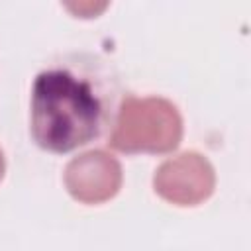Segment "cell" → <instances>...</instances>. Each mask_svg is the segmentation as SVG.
<instances>
[{"mask_svg": "<svg viewBox=\"0 0 251 251\" xmlns=\"http://www.w3.org/2000/svg\"><path fill=\"white\" fill-rule=\"evenodd\" d=\"M108 120L106 98L94 78L71 67L41 71L31 88L29 131L51 153H69L94 141Z\"/></svg>", "mask_w": 251, "mask_h": 251, "instance_id": "cell-1", "label": "cell"}, {"mask_svg": "<svg viewBox=\"0 0 251 251\" xmlns=\"http://www.w3.org/2000/svg\"><path fill=\"white\" fill-rule=\"evenodd\" d=\"M182 116L161 96L122 98L108 145L120 153H171L182 141Z\"/></svg>", "mask_w": 251, "mask_h": 251, "instance_id": "cell-2", "label": "cell"}, {"mask_svg": "<svg viewBox=\"0 0 251 251\" xmlns=\"http://www.w3.org/2000/svg\"><path fill=\"white\" fill-rule=\"evenodd\" d=\"M153 188L171 204L198 206L212 196L216 188V173L204 155L184 151L157 167L153 175Z\"/></svg>", "mask_w": 251, "mask_h": 251, "instance_id": "cell-3", "label": "cell"}, {"mask_svg": "<svg viewBox=\"0 0 251 251\" xmlns=\"http://www.w3.org/2000/svg\"><path fill=\"white\" fill-rule=\"evenodd\" d=\"M65 186L82 204H102L114 198L124 180L120 161L100 149L73 157L65 167Z\"/></svg>", "mask_w": 251, "mask_h": 251, "instance_id": "cell-4", "label": "cell"}, {"mask_svg": "<svg viewBox=\"0 0 251 251\" xmlns=\"http://www.w3.org/2000/svg\"><path fill=\"white\" fill-rule=\"evenodd\" d=\"M67 8L73 10L75 14H80V16H82L84 10H86V12H88L86 18H92V16H96L98 12H102V10L106 8V4H92V2H88V4H69Z\"/></svg>", "mask_w": 251, "mask_h": 251, "instance_id": "cell-5", "label": "cell"}, {"mask_svg": "<svg viewBox=\"0 0 251 251\" xmlns=\"http://www.w3.org/2000/svg\"><path fill=\"white\" fill-rule=\"evenodd\" d=\"M4 173H6V159H4V153L0 149V180L4 178Z\"/></svg>", "mask_w": 251, "mask_h": 251, "instance_id": "cell-6", "label": "cell"}]
</instances>
